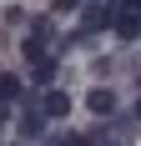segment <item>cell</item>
Wrapping results in <instances>:
<instances>
[{"label": "cell", "instance_id": "obj_1", "mask_svg": "<svg viewBox=\"0 0 141 146\" xmlns=\"http://www.w3.org/2000/svg\"><path fill=\"white\" fill-rule=\"evenodd\" d=\"M111 25H116L121 40H136V35H141V15L136 10H121V15H111Z\"/></svg>", "mask_w": 141, "mask_h": 146}, {"label": "cell", "instance_id": "obj_2", "mask_svg": "<svg viewBox=\"0 0 141 146\" xmlns=\"http://www.w3.org/2000/svg\"><path fill=\"white\" fill-rule=\"evenodd\" d=\"M111 15H116L111 5H86V10H81V25L86 30H101V25H111Z\"/></svg>", "mask_w": 141, "mask_h": 146}, {"label": "cell", "instance_id": "obj_3", "mask_svg": "<svg viewBox=\"0 0 141 146\" xmlns=\"http://www.w3.org/2000/svg\"><path fill=\"white\" fill-rule=\"evenodd\" d=\"M45 116H51V121L70 116V96H66V91H45Z\"/></svg>", "mask_w": 141, "mask_h": 146}, {"label": "cell", "instance_id": "obj_4", "mask_svg": "<svg viewBox=\"0 0 141 146\" xmlns=\"http://www.w3.org/2000/svg\"><path fill=\"white\" fill-rule=\"evenodd\" d=\"M30 81H35V86H51V81H56V60H51V56L30 60Z\"/></svg>", "mask_w": 141, "mask_h": 146}, {"label": "cell", "instance_id": "obj_5", "mask_svg": "<svg viewBox=\"0 0 141 146\" xmlns=\"http://www.w3.org/2000/svg\"><path fill=\"white\" fill-rule=\"evenodd\" d=\"M86 106H91V111H96V116H111V111H116V96H111V91H91V96H86Z\"/></svg>", "mask_w": 141, "mask_h": 146}, {"label": "cell", "instance_id": "obj_6", "mask_svg": "<svg viewBox=\"0 0 141 146\" xmlns=\"http://www.w3.org/2000/svg\"><path fill=\"white\" fill-rule=\"evenodd\" d=\"M15 126H20V136H41V131H45V111H25Z\"/></svg>", "mask_w": 141, "mask_h": 146}, {"label": "cell", "instance_id": "obj_7", "mask_svg": "<svg viewBox=\"0 0 141 146\" xmlns=\"http://www.w3.org/2000/svg\"><path fill=\"white\" fill-rule=\"evenodd\" d=\"M10 96H20V76L5 71V76H0V101H10Z\"/></svg>", "mask_w": 141, "mask_h": 146}, {"label": "cell", "instance_id": "obj_8", "mask_svg": "<svg viewBox=\"0 0 141 146\" xmlns=\"http://www.w3.org/2000/svg\"><path fill=\"white\" fill-rule=\"evenodd\" d=\"M56 10L66 15V10H81V0H56Z\"/></svg>", "mask_w": 141, "mask_h": 146}, {"label": "cell", "instance_id": "obj_9", "mask_svg": "<svg viewBox=\"0 0 141 146\" xmlns=\"http://www.w3.org/2000/svg\"><path fill=\"white\" fill-rule=\"evenodd\" d=\"M121 10H136L141 15V0H121Z\"/></svg>", "mask_w": 141, "mask_h": 146}, {"label": "cell", "instance_id": "obj_10", "mask_svg": "<svg viewBox=\"0 0 141 146\" xmlns=\"http://www.w3.org/2000/svg\"><path fill=\"white\" fill-rule=\"evenodd\" d=\"M136 121H141V101H136Z\"/></svg>", "mask_w": 141, "mask_h": 146}]
</instances>
